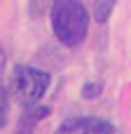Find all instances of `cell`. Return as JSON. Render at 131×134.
<instances>
[{"label":"cell","mask_w":131,"mask_h":134,"mask_svg":"<svg viewBox=\"0 0 131 134\" xmlns=\"http://www.w3.org/2000/svg\"><path fill=\"white\" fill-rule=\"evenodd\" d=\"M117 0H94V19L98 24H108V19L113 16Z\"/></svg>","instance_id":"5b68a950"},{"label":"cell","mask_w":131,"mask_h":134,"mask_svg":"<svg viewBox=\"0 0 131 134\" xmlns=\"http://www.w3.org/2000/svg\"><path fill=\"white\" fill-rule=\"evenodd\" d=\"M101 92H103V85L96 80V82H84V87H82V99H87V101H91V99H98L101 97Z\"/></svg>","instance_id":"8992f818"},{"label":"cell","mask_w":131,"mask_h":134,"mask_svg":"<svg viewBox=\"0 0 131 134\" xmlns=\"http://www.w3.org/2000/svg\"><path fill=\"white\" fill-rule=\"evenodd\" d=\"M54 134H115V125L98 115H80L63 120Z\"/></svg>","instance_id":"3957f363"},{"label":"cell","mask_w":131,"mask_h":134,"mask_svg":"<svg viewBox=\"0 0 131 134\" xmlns=\"http://www.w3.org/2000/svg\"><path fill=\"white\" fill-rule=\"evenodd\" d=\"M49 85H52V75L47 71H40L35 66H28V64L14 66V71L9 75V94L21 106L40 104V99L47 94Z\"/></svg>","instance_id":"7a4b0ae2"},{"label":"cell","mask_w":131,"mask_h":134,"mask_svg":"<svg viewBox=\"0 0 131 134\" xmlns=\"http://www.w3.org/2000/svg\"><path fill=\"white\" fill-rule=\"evenodd\" d=\"M7 113H9V94H7V90L2 87V80H0V127H5Z\"/></svg>","instance_id":"52a82bcc"},{"label":"cell","mask_w":131,"mask_h":134,"mask_svg":"<svg viewBox=\"0 0 131 134\" xmlns=\"http://www.w3.org/2000/svg\"><path fill=\"white\" fill-rule=\"evenodd\" d=\"M52 31L63 47H80L89 33V9L82 0H54L49 7Z\"/></svg>","instance_id":"6da1fadb"},{"label":"cell","mask_w":131,"mask_h":134,"mask_svg":"<svg viewBox=\"0 0 131 134\" xmlns=\"http://www.w3.org/2000/svg\"><path fill=\"white\" fill-rule=\"evenodd\" d=\"M5 61H7V57H5V49H2V45H0V75H2V68H5Z\"/></svg>","instance_id":"ba28073f"},{"label":"cell","mask_w":131,"mask_h":134,"mask_svg":"<svg viewBox=\"0 0 131 134\" xmlns=\"http://www.w3.org/2000/svg\"><path fill=\"white\" fill-rule=\"evenodd\" d=\"M49 115V108L42 104H33V106H23L21 118H19V127L16 134H33V130Z\"/></svg>","instance_id":"277c9868"}]
</instances>
